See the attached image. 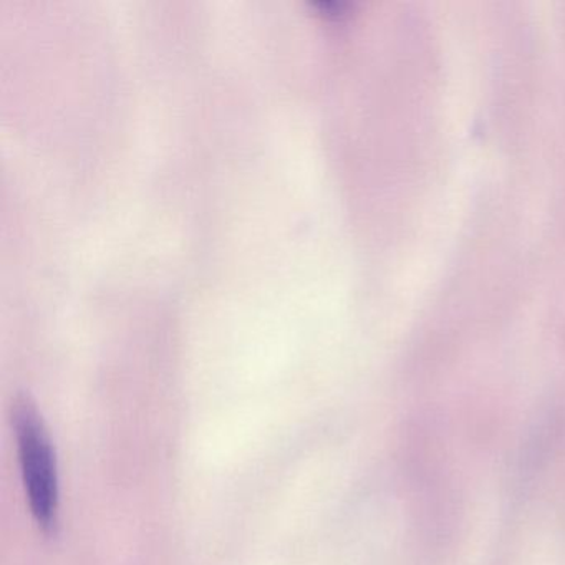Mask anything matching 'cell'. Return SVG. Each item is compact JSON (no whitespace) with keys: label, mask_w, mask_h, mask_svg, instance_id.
<instances>
[{"label":"cell","mask_w":565,"mask_h":565,"mask_svg":"<svg viewBox=\"0 0 565 565\" xmlns=\"http://www.w3.org/2000/svg\"><path fill=\"white\" fill-rule=\"evenodd\" d=\"M12 423L25 494L35 522L52 534L58 525V472L54 445L44 419L29 396L15 398Z\"/></svg>","instance_id":"1"},{"label":"cell","mask_w":565,"mask_h":565,"mask_svg":"<svg viewBox=\"0 0 565 565\" xmlns=\"http://www.w3.org/2000/svg\"><path fill=\"white\" fill-rule=\"evenodd\" d=\"M310 6L329 18H343L353 8L350 2H340V0H312Z\"/></svg>","instance_id":"2"}]
</instances>
